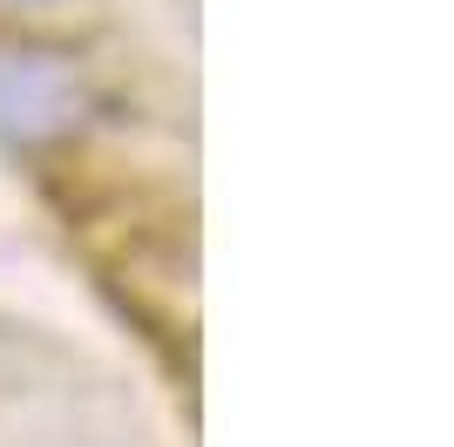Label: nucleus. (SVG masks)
<instances>
[{"instance_id": "2", "label": "nucleus", "mask_w": 454, "mask_h": 447, "mask_svg": "<svg viewBox=\"0 0 454 447\" xmlns=\"http://www.w3.org/2000/svg\"><path fill=\"white\" fill-rule=\"evenodd\" d=\"M20 7H35V0H20Z\"/></svg>"}, {"instance_id": "1", "label": "nucleus", "mask_w": 454, "mask_h": 447, "mask_svg": "<svg viewBox=\"0 0 454 447\" xmlns=\"http://www.w3.org/2000/svg\"><path fill=\"white\" fill-rule=\"evenodd\" d=\"M89 109V89L68 55L48 48H0V143L35 149L68 136Z\"/></svg>"}]
</instances>
